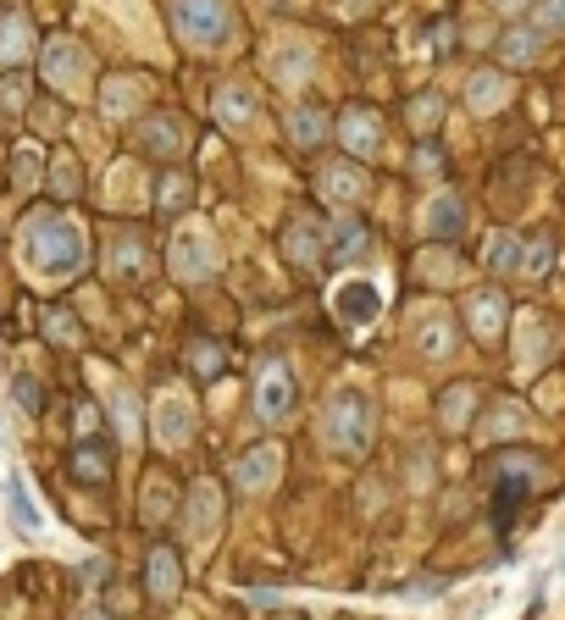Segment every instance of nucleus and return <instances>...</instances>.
I'll return each instance as SVG.
<instances>
[{
	"mask_svg": "<svg viewBox=\"0 0 565 620\" xmlns=\"http://www.w3.org/2000/svg\"><path fill=\"white\" fill-rule=\"evenodd\" d=\"M89 261V233L61 211H28L23 216V266L39 283H67Z\"/></svg>",
	"mask_w": 565,
	"mask_h": 620,
	"instance_id": "nucleus-1",
	"label": "nucleus"
},
{
	"mask_svg": "<svg viewBox=\"0 0 565 620\" xmlns=\"http://www.w3.org/2000/svg\"><path fill=\"white\" fill-rule=\"evenodd\" d=\"M372 427H377V410L361 388H338L322 405V443L333 454H366L372 449Z\"/></svg>",
	"mask_w": 565,
	"mask_h": 620,
	"instance_id": "nucleus-2",
	"label": "nucleus"
},
{
	"mask_svg": "<svg viewBox=\"0 0 565 620\" xmlns=\"http://www.w3.org/2000/svg\"><path fill=\"white\" fill-rule=\"evenodd\" d=\"M172 34L189 50H222L233 39V12L228 0H167Z\"/></svg>",
	"mask_w": 565,
	"mask_h": 620,
	"instance_id": "nucleus-3",
	"label": "nucleus"
},
{
	"mask_svg": "<svg viewBox=\"0 0 565 620\" xmlns=\"http://www.w3.org/2000/svg\"><path fill=\"white\" fill-rule=\"evenodd\" d=\"M294 399H300V388H294L289 360L266 355L261 366H255V416H261L266 427H283V421L294 416Z\"/></svg>",
	"mask_w": 565,
	"mask_h": 620,
	"instance_id": "nucleus-4",
	"label": "nucleus"
},
{
	"mask_svg": "<svg viewBox=\"0 0 565 620\" xmlns=\"http://www.w3.org/2000/svg\"><path fill=\"white\" fill-rule=\"evenodd\" d=\"M167 266H172V277H183V283H200V277L217 272V239L194 222L178 227L172 244H167Z\"/></svg>",
	"mask_w": 565,
	"mask_h": 620,
	"instance_id": "nucleus-5",
	"label": "nucleus"
},
{
	"mask_svg": "<svg viewBox=\"0 0 565 620\" xmlns=\"http://www.w3.org/2000/svg\"><path fill=\"white\" fill-rule=\"evenodd\" d=\"M39 72H45V84L61 89V95H84L89 84V50L78 39H50L45 56H39Z\"/></svg>",
	"mask_w": 565,
	"mask_h": 620,
	"instance_id": "nucleus-6",
	"label": "nucleus"
},
{
	"mask_svg": "<svg viewBox=\"0 0 565 620\" xmlns=\"http://www.w3.org/2000/svg\"><path fill=\"white\" fill-rule=\"evenodd\" d=\"M211 111H217V122H222L228 133H239V139H250V133H261V128H266L261 95H255V89H244V84H228V89H217V100H211Z\"/></svg>",
	"mask_w": 565,
	"mask_h": 620,
	"instance_id": "nucleus-7",
	"label": "nucleus"
},
{
	"mask_svg": "<svg viewBox=\"0 0 565 620\" xmlns=\"http://www.w3.org/2000/svg\"><path fill=\"white\" fill-rule=\"evenodd\" d=\"M283 250H289V261L300 266V272L327 266V222L316 211H300L289 222V233H283Z\"/></svg>",
	"mask_w": 565,
	"mask_h": 620,
	"instance_id": "nucleus-8",
	"label": "nucleus"
},
{
	"mask_svg": "<svg viewBox=\"0 0 565 620\" xmlns=\"http://www.w3.org/2000/svg\"><path fill=\"white\" fill-rule=\"evenodd\" d=\"M333 310L344 327H372L383 316V288L372 277H349V283L333 288Z\"/></svg>",
	"mask_w": 565,
	"mask_h": 620,
	"instance_id": "nucleus-9",
	"label": "nucleus"
},
{
	"mask_svg": "<svg viewBox=\"0 0 565 620\" xmlns=\"http://www.w3.org/2000/svg\"><path fill=\"white\" fill-rule=\"evenodd\" d=\"M311 67H316V56L305 39H277V45L266 50V78L283 89H300L305 78H311Z\"/></svg>",
	"mask_w": 565,
	"mask_h": 620,
	"instance_id": "nucleus-10",
	"label": "nucleus"
},
{
	"mask_svg": "<svg viewBox=\"0 0 565 620\" xmlns=\"http://www.w3.org/2000/svg\"><path fill=\"white\" fill-rule=\"evenodd\" d=\"M156 438L167 443V449H178V443L194 438V405L178 394V388L156 394Z\"/></svg>",
	"mask_w": 565,
	"mask_h": 620,
	"instance_id": "nucleus-11",
	"label": "nucleus"
},
{
	"mask_svg": "<svg viewBox=\"0 0 565 620\" xmlns=\"http://www.w3.org/2000/svg\"><path fill=\"white\" fill-rule=\"evenodd\" d=\"M338 139H344V150L355 155H377L383 150V117L366 106H349L344 117H338Z\"/></svg>",
	"mask_w": 565,
	"mask_h": 620,
	"instance_id": "nucleus-12",
	"label": "nucleus"
},
{
	"mask_svg": "<svg viewBox=\"0 0 565 620\" xmlns=\"http://www.w3.org/2000/svg\"><path fill=\"white\" fill-rule=\"evenodd\" d=\"M277 465H283V454H277V443H255L250 454H239L233 460V488H272L277 482Z\"/></svg>",
	"mask_w": 565,
	"mask_h": 620,
	"instance_id": "nucleus-13",
	"label": "nucleus"
},
{
	"mask_svg": "<svg viewBox=\"0 0 565 620\" xmlns=\"http://www.w3.org/2000/svg\"><path fill=\"white\" fill-rule=\"evenodd\" d=\"M139 150L161 155V161L183 155V150H189V122H183V117H150L145 128H139Z\"/></svg>",
	"mask_w": 565,
	"mask_h": 620,
	"instance_id": "nucleus-14",
	"label": "nucleus"
},
{
	"mask_svg": "<svg viewBox=\"0 0 565 620\" xmlns=\"http://www.w3.org/2000/svg\"><path fill=\"white\" fill-rule=\"evenodd\" d=\"M189 537L194 543H211V532L222 526V499H217V482H194L189 493Z\"/></svg>",
	"mask_w": 565,
	"mask_h": 620,
	"instance_id": "nucleus-15",
	"label": "nucleus"
},
{
	"mask_svg": "<svg viewBox=\"0 0 565 620\" xmlns=\"http://www.w3.org/2000/svg\"><path fill=\"white\" fill-rule=\"evenodd\" d=\"M316 194H327V200H338V205H355V200H366V178H361V167H349V161H327V167L316 172Z\"/></svg>",
	"mask_w": 565,
	"mask_h": 620,
	"instance_id": "nucleus-16",
	"label": "nucleus"
},
{
	"mask_svg": "<svg viewBox=\"0 0 565 620\" xmlns=\"http://www.w3.org/2000/svg\"><path fill=\"white\" fill-rule=\"evenodd\" d=\"M466 327L477 338H499V333H505V294L477 288V294L466 299Z\"/></svg>",
	"mask_w": 565,
	"mask_h": 620,
	"instance_id": "nucleus-17",
	"label": "nucleus"
},
{
	"mask_svg": "<svg viewBox=\"0 0 565 620\" xmlns=\"http://www.w3.org/2000/svg\"><path fill=\"white\" fill-rule=\"evenodd\" d=\"M410 338H416V355L427 360H444L449 349H455V322H449L444 310H427L416 327H410Z\"/></svg>",
	"mask_w": 565,
	"mask_h": 620,
	"instance_id": "nucleus-18",
	"label": "nucleus"
},
{
	"mask_svg": "<svg viewBox=\"0 0 565 620\" xmlns=\"http://www.w3.org/2000/svg\"><path fill=\"white\" fill-rule=\"evenodd\" d=\"M67 471H73L78 482H89V488H100V482H111V449H106L100 438L78 443L73 460H67Z\"/></svg>",
	"mask_w": 565,
	"mask_h": 620,
	"instance_id": "nucleus-19",
	"label": "nucleus"
},
{
	"mask_svg": "<svg viewBox=\"0 0 565 620\" xmlns=\"http://www.w3.org/2000/svg\"><path fill=\"white\" fill-rule=\"evenodd\" d=\"M366 244H372V239H366L361 222H349V216H344V222H327V261H338V266H344V261H361Z\"/></svg>",
	"mask_w": 565,
	"mask_h": 620,
	"instance_id": "nucleus-20",
	"label": "nucleus"
},
{
	"mask_svg": "<svg viewBox=\"0 0 565 620\" xmlns=\"http://www.w3.org/2000/svg\"><path fill=\"white\" fill-rule=\"evenodd\" d=\"M28 50H34V28H28V17L12 6V12L0 17V67H17Z\"/></svg>",
	"mask_w": 565,
	"mask_h": 620,
	"instance_id": "nucleus-21",
	"label": "nucleus"
},
{
	"mask_svg": "<svg viewBox=\"0 0 565 620\" xmlns=\"http://www.w3.org/2000/svg\"><path fill=\"white\" fill-rule=\"evenodd\" d=\"M111 277H117V283H139V277H145V239H139V233H122V239L111 244Z\"/></svg>",
	"mask_w": 565,
	"mask_h": 620,
	"instance_id": "nucleus-22",
	"label": "nucleus"
},
{
	"mask_svg": "<svg viewBox=\"0 0 565 620\" xmlns=\"http://www.w3.org/2000/svg\"><path fill=\"white\" fill-rule=\"evenodd\" d=\"M460 222H466V211H460L455 194H438V200L427 205V233H433V239H455Z\"/></svg>",
	"mask_w": 565,
	"mask_h": 620,
	"instance_id": "nucleus-23",
	"label": "nucleus"
},
{
	"mask_svg": "<svg viewBox=\"0 0 565 620\" xmlns=\"http://www.w3.org/2000/svg\"><path fill=\"white\" fill-rule=\"evenodd\" d=\"M139 100H145V84H139V78H111L100 106H106V117H128V111H139Z\"/></svg>",
	"mask_w": 565,
	"mask_h": 620,
	"instance_id": "nucleus-24",
	"label": "nucleus"
},
{
	"mask_svg": "<svg viewBox=\"0 0 565 620\" xmlns=\"http://www.w3.org/2000/svg\"><path fill=\"white\" fill-rule=\"evenodd\" d=\"M289 133H294V144H300V150H316V144L327 139V117L316 106H294L289 111Z\"/></svg>",
	"mask_w": 565,
	"mask_h": 620,
	"instance_id": "nucleus-25",
	"label": "nucleus"
},
{
	"mask_svg": "<svg viewBox=\"0 0 565 620\" xmlns=\"http://www.w3.org/2000/svg\"><path fill=\"white\" fill-rule=\"evenodd\" d=\"M178 587H183L178 554H172V549H156V554H150V593H156V598H172Z\"/></svg>",
	"mask_w": 565,
	"mask_h": 620,
	"instance_id": "nucleus-26",
	"label": "nucleus"
},
{
	"mask_svg": "<svg viewBox=\"0 0 565 620\" xmlns=\"http://www.w3.org/2000/svg\"><path fill=\"white\" fill-rule=\"evenodd\" d=\"M466 100H471V111H499L505 106V78H499V72H477Z\"/></svg>",
	"mask_w": 565,
	"mask_h": 620,
	"instance_id": "nucleus-27",
	"label": "nucleus"
},
{
	"mask_svg": "<svg viewBox=\"0 0 565 620\" xmlns=\"http://www.w3.org/2000/svg\"><path fill=\"white\" fill-rule=\"evenodd\" d=\"M189 200H194V183L183 178V172H167V178H161V189H156V205L161 211H189Z\"/></svg>",
	"mask_w": 565,
	"mask_h": 620,
	"instance_id": "nucleus-28",
	"label": "nucleus"
},
{
	"mask_svg": "<svg viewBox=\"0 0 565 620\" xmlns=\"http://www.w3.org/2000/svg\"><path fill=\"white\" fill-rule=\"evenodd\" d=\"M222 366H228V349L222 344H189V371L194 377H217Z\"/></svg>",
	"mask_w": 565,
	"mask_h": 620,
	"instance_id": "nucleus-29",
	"label": "nucleus"
},
{
	"mask_svg": "<svg viewBox=\"0 0 565 620\" xmlns=\"http://www.w3.org/2000/svg\"><path fill=\"white\" fill-rule=\"evenodd\" d=\"M471 399H477V388H471V382H460V388H449V394H444V427H449V432H455V427H466Z\"/></svg>",
	"mask_w": 565,
	"mask_h": 620,
	"instance_id": "nucleus-30",
	"label": "nucleus"
},
{
	"mask_svg": "<svg viewBox=\"0 0 565 620\" xmlns=\"http://www.w3.org/2000/svg\"><path fill=\"white\" fill-rule=\"evenodd\" d=\"M549 261H554V239H549V233H538L532 244H521V272H527V277H543V272H549Z\"/></svg>",
	"mask_w": 565,
	"mask_h": 620,
	"instance_id": "nucleus-31",
	"label": "nucleus"
},
{
	"mask_svg": "<svg viewBox=\"0 0 565 620\" xmlns=\"http://www.w3.org/2000/svg\"><path fill=\"white\" fill-rule=\"evenodd\" d=\"M488 266L493 272H521V244L510 239V233H499V239L488 244Z\"/></svg>",
	"mask_w": 565,
	"mask_h": 620,
	"instance_id": "nucleus-32",
	"label": "nucleus"
},
{
	"mask_svg": "<svg viewBox=\"0 0 565 620\" xmlns=\"http://www.w3.org/2000/svg\"><path fill=\"white\" fill-rule=\"evenodd\" d=\"M111 416H117V432L133 443V432H139V410H133V394H117V405H111Z\"/></svg>",
	"mask_w": 565,
	"mask_h": 620,
	"instance_id": "nucleus-33",
	"label": "nucleus"
},
{
	"mask_svg": "<svg viewBox=\"0 0 565 620\" xmlns=\"http://www.w3.org/2000/svg\"><path fill=\"white\" fill-rule=\"evenodd\" d=\"M17 405H23L28 416H39V410H45V388H39L34 377H17Z\"/></svg>",
	"mask_w": 565,
	"mask_h": 620,
	"instance_id": "nucleus-34",
	"label": "nucleus"
},
{
	"mask_svg": "<svg viewBox=\"0 0 565 620\" xmlns=\"http://www.w3.org/2000/svg\"><path fill=\"white\" fill-rule=\"evenodd\" d=\"M56 194H78V161L73 155H56Z\"/></svg>",
	"mask_w": 565,
	"mask_h": 620,
	"instance_id": "nucleus-35",
	"label": "nucleus"
},
{
	"mask_svg": "<svg viewBox=\"0 0 565 620\" xmlns=\"http://www.w3.org/2000/svg\"><path fill=\"white\" fill-rule=\"evenodd\" d=\"M505 56L510 61H532V56H538V39H532V34H510L505 39Z\"/></svg>",
	"mask_w": 565,
	"mask_h": 620,
	"instance_id": "nucleus-36",
	"label": "nucleus"
},
{
	"mask_svg": "<svg viewBox=\"0 0 565 620\" xmlns=\"http://www.w3.org/2000/svg\"><path fill=\"white\" fill-rule=\"evenodd\" d=\"M23 78H17V72H12V78H6V84H0V106H6V111H17V106H23Z\"/></svg>",
	"mask_w": 565,
	"mask_h": 620,
	"instance_id": "nucleus-37",
	"label": "nucleus"
},
{
	"mask_svg": "<svg viewBox=\"0 0 565 620\" xmlns=\"http://www.w3.org/2000/svg\"><path fill=\"white\" fill-rule=\"evenodd\" d=\"M538 23H543V28H565V0H543V6H538Z\"/></svg>",
	"mask_w": 565,
	"mask_h": 620,
	"instance_id": "nucleus-38",
	"label": "nucleus"
},
{
	"mask_svg": "<svg viewBox=\"0 0 565 620\" xmlns=\"http://www.w3.org/2000/svg\"><path fill=\"white\" fill-rule=\"evenodd\" d=\"M438 111H444L438 100H416V106H410V117H416V128H427V122H433Z\"/></svg>",
	"mask_w": 565,
	"mask_h": 620,
	"instance_id": "nucleus-39",
	"label": "nucleus"
},
{
	"mask_svg": "<svg viewBox=\"0 0 565 620\" xmlns=\"http://www.w3.org/2000/svg\"><path fill=\"white\" fill-rule=\"evenodd\" d=\"M50 333H56V338H78V327H73V322H67V316L56 310V316H50Z\"/></svg>",
	"mask_w": 565,
	"mask_h": 620,
	"instance_id": "nucleus-40",
	"label": "nucleus"
},
{
	"mask_svg": "<svg viewBox=\"0 0 565 620\" xmlns=\"http://www.w3.org/2000/svg\"><path fill=\"white\" fill-rule=\"evenodd\" d=\"M338 6H344V12H366V6H372V0H338Z\"/></svg>",
	"mask_w": 565,
	"mask_h": 620,
	"instance_id": "nucleus-41",
	"label": "nucleus"
},
{
	"mask_svg": "<svg viewBox=\"0 0 565 620\" xmlns=\"http://www.w3.org/2000/svg\"><path fill=\"white\" fill-rule=\"evenodd\" d=\"M272 620H305V615H272Z\"/></svg>",
	"mask_w": 565,
	"mask_h": 620,
	"instance_id": "nucleus-42",
	"label": "nucleus"
}]
</instances>
